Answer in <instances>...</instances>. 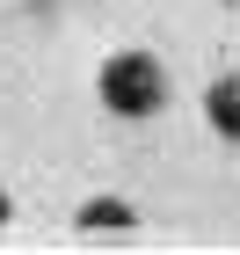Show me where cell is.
<instances>
[{"label": "cell", "instance_id": "cell-4", "mask_svg": "<svg viewBox=\"0 0 240 255\" xmlns=\"http://www.w3.org/2000/svg\"><path fill=\"white\" fill-rule=\"evenodd\" d=\"M7 219H15V197H7V182H0V226H7Z\"/></svg>", "mask_w": 240, "mask_h": 255}, {"label": "cell", "instance_id": "cell-2", "mask_svg": "<svg viewBox=\"0 0 240 255\" xmlns=\"http://www.w3.org/2000/svg\"><path fill=\"white\" fill-rule=\"evenodd\" d=\"M204 117H211V131H219V138H240V73L211 80V95H204Z\"/></svg>", "mask_w": 240, "mask_h": 255}, {"label": "cell", "instance_id": "cell-1", "mask_svg": "<svg viewBox=\"0 0 240 255\" xmlns=\"http://www.w3.org/2000/svg\"><path fill=\"white\" fill-rule=\"evenodd\" d=\"M95 95L117 110V117H153L160 95H167V73H160L146 51H117V59H102V80Z\"/></svg>", "mask_w": 240, "mask_h": 255}, {"label": "cell", "instance_id": "cell-3", "mask_svg": "<svg viewBox=\"0 0 240 255\" xmlns=\"http://www.w3.org/2000/svg\"><path fill=\"white\" fill-rule=\"evenodd\" d=\"M131 204H124V197H87V204H80V226H87V234H117V226H131Z\"/></svg>", "mask_w": 240, "mask_h": 255}]
</instances>
